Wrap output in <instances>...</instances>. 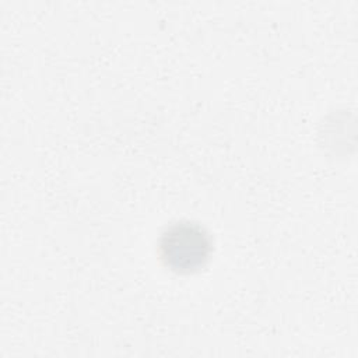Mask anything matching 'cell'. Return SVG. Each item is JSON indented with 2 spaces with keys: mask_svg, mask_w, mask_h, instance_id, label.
Masks as SVG:
<instances>
[{
  "mask_svg": "<svg viewBox=\"0 0 358 358\" xmlns=\"http://www.w3.org/2000/svg\"><path fill=\"white\" fill-rule=\"evenodd\" d=\"M157 253L161 263L171 271L192 274L208 263L213 253V239L200 224L178 221L161 232Z\"/></svg>",
  "mask_w": 358,
  "mask_h": 358,
  "instance_id": "cell-1",
  "label": "cell"
}]
</instances>
